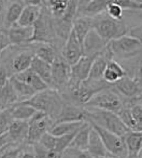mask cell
<instances>
[{"mask_svg":"<svg viewBox=\"0 0 142 158\" xmlns=\"http://www.w3.org/2000/svg\"><path fill=\"white\" fill-rule=\"evenodd\" d=\"M23 103L31 106L37 112L44 113L53 121L56 120L63 105V99L59 95L58 91L51 88L36 93L30 99L24 101Z\"/></svg>","mask_w":142,"mask_h":158,"instance_id":"6da1fadb","label":"cell"},{"mask_svg":"<svg viewBox=\"0 0 142 158\" xmlns=\"http://www.w3.org/2000/svg\"><path fill=\"white\" fill-rule=\"evenodd\" d=\"M85 110L86 114H87L86 121L88 123H95L102 129L112 132L121 138H123L127 132L130 131L121 121V119L118 118L115 113L109 112V110H96V108H85Z\"/></svg>","mask_w":142,"mask_h":158,"instance_id":"7a4b0ae2","label":"cell"},{"mask_svg":"<svg viewBox=\"0 0 142 158\" xmlns=\"http://www.w3.org/2000/svg\"><path fill=\"white\" fill-rule=\"evenodd\" d=\"M93 29L107 44L127 34V27L124 23H122V21L112 20L106 13L93 18Z\"/></svg>","mask_w":142,"mask_h":158,"instance_id":"3957f363","label":"cell"},{"mask_svg":"<svg viewBox=\"0 0 142 158\" xmlns=\"http://www.w3.org/2000/svg\"><path fill=\"white\" fill-rule=\"evenodd\" d=\"M123 106L124 104L117 92L107 88L96 93L84 105V108H96V110H109V112L117 114L123 108Z\"/></svg>","mask_w":142,"mask_h":158,"instance_id":"277c9868","label":"cell"},{"mask_svg":"<svg viewBox=\"0 0 142 158\" xmlns=\"http://www.w3.org/2000/svg\"><path fill=\"white\" fill-rule=\"evenodd\" d=\"M88 123V121H87ZM95 131L98 133L105 145L106 149L109 152V154L113 158H128V153H127L126 146L123 138L116 135V134L109 132L107 130L102 129L99 126L95 125L93 123H88Z\"/></svg>","mask_w":142,"mask_h":158,"instance_id":"5b68a950","label":"cell"},{"mask_svg":"<svg viewBox=\"0 0 142 158\" xmlns=\"http://www.w3.org/2000/svg\"><path fill=\"white\" fill-rule=\"evenodd\" d=\"M33 37L31 42L37 41L38 44H48L54 39L55 36V29H54V23L52 22L51 14L45 8L43 9L42 6L41 13H40L39 19L33 25Z\"/></svg>","mask_w":142,"mask_h":158,"instance_id":"8992f818","label":"cell"},{"mask_svg":"<svg viewBox=\"0 0 142 158\" xmlns=\"http://www.w3.org/2000/svg\"><path fill=\"white\" fill-rule=\"evenodd\" d=\"M53 125L54 121L48 115L42 112H37L28 121V134L26 142L30 145L38 143L44 133L50 131Z\"/></svg>","mask_w":142,"mask_h":158,"instance_id":"52a82bcc","label":"cell"},{"mask_svg":"<svg viewBox=\"0 0 142 158\" xmlns=\"http://www.w3.org/2000/svg\"><path fill=\"white\" fill-rule=\"evenodd\" d=\"M110 49L114 55L121 59H126L136 55L142 48V42L129 35H125L109 42Z\"/></svg>","mask_w":142,"mask_h":158,"instance_id":"ba28073f","label":"cell"},{"mask_svg":"<svg viewBox=\"0 0 142 158\" xmlns=\"http://www.w3.org/2000/svg\"><path fill=\"white\" fill-rule=\"evenodd\" d=\"M98 54L83 55L75 65L70 67V82L69 86H75L87 80L92 68L93 62ZM68 86V87H69Z\"/></svg>","mask_w":142,"mask_h":158,"instance_id":"9c48e42d","label":"cell"},{"mask_svg":"<svg viewBox=\"0 0 142 158\" xmlns=\"http://www.w3.org/2000/svg\"><path fill=\"white\" fill-rule=\"evenodd\" d=\"M70 67L61 56H58L52 64V84L55 90L68 88L70 82Z\"/></svg>","mask_w":142,"mask_h":158,"instance_id":"30bf717a","label":"cell"},{"mask_svg":"<svg viewBox=\"0 0 142 158\" xmlns=\"http://www.w3.org/2000/svg\"><path fill=\"white\" fill-rule=\"evenodd\" d=\"M84 55L83 46L79 41L77 36L75 35L73 31L71 29L69 36L66 39L65 46L63 48V52H61V57L66 61V63L69 66H72L81 59Z\"/></svg>","mask_w":142,"mask_h":158,"instance_id":"8fae6325","label":"cell"},{"mask_svg":"<svg viewBox=\"0 0 142 158\" xmlns=\"http://www.w3.org/2000/svg\"><path fill=\"white\" fill-rule=\"evenodd\" d=\"M112 59H113V53H112L109 44H108L107 46L105 47V49H103L101 52L98 53L96 59L93 62V65H92V68H90V75H88L87 81H90V82L102 81L103 72H105L109 61Z\"/></svg>","mask_w":142,"mask_h":158,"instance_id":"7c38bea8","label":"cell"},{"mask_svg":"<svg viewBox=\"0 0 142 158\" xmlns=\"http://www.w3.org/2000/svg\"><path fill=\"white\" fill-rule=\"evenodd\" d=\"M87 114L85 108H81L79 106H75L73 104L63 103V108L59 113L58 117L54 123H75V121H86Z\"/></svg>","mask_w":142,"mask_h":158,"instance_id":"4fadbf2b","label":"cell"},{"mask_svg":"<svg viewBox=\"0 0 142 158\" xmlns=\"http://www.w3.org/2000/svg\"><path fill=\"white\" fill-rule=\"evenodd\" d=\"M7 36L10 44L15 46V44H29V42H31L33 37V27L18 26L17 24H15L10 28H8Z\"/></svg>","mask_w":142,"mask_h":158,"instance_id":"5bb4252c","label":"cell"},{"mask_svg":"<svg viewBox=\"0 0 142 158\" xmlns=\"http://www.w3.org/2000/svg\"><path fill=\"white\" fill-rule=\"evenodd\" d=\"M24 2H25V7L23 9L22 14H21L16 24L18 26H23V27H33L35 23L39 19L40 13H41L42 3L41 5H31L28 1H24Z\"/></svg>","mask_w":142,"mask_h":158,"instance_id":"9a60e30c","label":"cell"},{"mask_svg":"<svg viewBox=\"0 0 142 158\" xmlns=\"http://www.w3.org/2000/svg\"><path fill=\"white\" fill-rule=\"evenodd\" d=\"M109 44V42H108ZM107 42L94 31H90V33L86 35V37L83 40V51L84 55H95L98 54L99 52L105 49V47L107 46Z\"/></svg>","mask_w":142,"mask_h":158,"instance_id":"2e32d148","label":"cell"},{"mask_svg":"<svg viewBox=\"0 0 142 158\" xmlns=\"http://www.w3.org/2000/svg\"><path fill=\"white\" fill-rule=\"evenodd\" d=\"M13 76L15 77L17 80L28 85L36 93L41 92V91H44V90H46V89H48V85H46L37 74H35L30 68H28V69L24 70V72H22V73L13 75Z\"/></svg>","mask_w":142,"mask_h":158,"instance_id":"e0dca14e","label":"cell"},{"mask_svg":"<svg viewBox=\"0 0 142 158\" xmlns=\"http://www.w3.org/2000/svg\"><path fill=\"white\" fill-rule=\"evenodd\" d=\"M126 76V72L117 61L110 60L102 75V80L109 86H114L118 80Z\"/></svg>","mask_w":142,"mask_h":158,"instance_id":"ac0fdd59","label":"cell"},{"mask_svg":"<svg viewBox=\"0 0 142 158\" xmlns=\"http://www.w3.org/2000/svg\"><path fill=\"white\" fill-rule=\"evenodd\" d=\"M114 88L122 93L124 97L127 98H136L138 97V93L142 90V85L136 80L135 78H130V77L125 76L121 80H118L115 85Z\"/></svg>","mask_w":142,"mask_h":158,"instance_id":"d6986e66","label":"cell"},{"mask_svg":"<svg viewBox=\"0 0 142 158\" xmlns=\"http://www.w3.org/2000/svg\"><path fill=\"white\" fill-rule=\"evenodd\" d=\"M92 127V126H90ZM87 152L94 158H113L109 154V152L106 149L100 136L98 135L94 129H90V140H88Z\"/></svg>","mask_w":142,"mask_h":158,"instance_id":"ffe728a7","label":"cell"},{"mask_svg":"<svg viewBox=\"0 0 142 158\" xmlns=\"http://www.w3.org/2000/svg\"><path fill=\"white\" fill-rule=\"evenodd\" d=\"M123 140L128 153V158H137L142 149V132L128 131L123 136Z\"/></svg>","mask_w":142,"mask_h":158,"instance_id":"44dd1931","label":"cell"},{"mask_svg":"<svg viewBox=\"0 0 142 158\" xmlns=\"http://www.w3.org/2000/svg\"><path fill=\"white\" fill-rule=\"evenodd\" d=\"M30 69L35 74H37L40 78L48 85V87H53L52 84V65L42 60L38 59L37 56H33L31 61Z\"/></svg>","mask_w":142,"mask_h":158,"instance_id":"7402d4cb","label":"cell"},{"mask_svg":"<svg viewBox=\"0 0 142 158\" xmlns=\"http://www.w3.org/2000/svg\"><path fill=\"white\" fill-rule=\"evenodd\" d=\"M8 133L12 143H22L26 141L28 134V121L12 120L8 128Z\"/></svg>","mask_w":142,"mask_h":158,"instance_id":"603a6c76","label":"cell"},{"mask_svg":"<svg viewBox=\"0 0 142 158\" xmlns=\"http://www.w3.org/2000/svg\"><path fill=\"white\" fill-rule=\"evenodd\" d=\"M24 7V1H12L10 2V5H8L7 9H6L5 19H3V25L6 28H10L17 23Z\"/></svg>","mask_w":142,"mask_h":158,"instance_id":"cb8c5ba5","label":"cell"},{"mask_svg":"<svg viewBox=\"0 0 142 158\" xmlns=\"http://www.w3.org/2000/svg\"><path fill=\"white\" fill-rule=\"evenodd\" d=\"M90 129H92V127H90V123L86 121V123L78 130L75 138H73L72 142L70 143L69 147H71V148L75 149V151H78V152L87 151Z\"/></svg>","mask_w":142,"mask_h":158,"instance_id":"d4e9b609","label":"cell"},{"mask_svg":"<svg viewBox=\"0 0 142 158\" xmlns=\"http://www.w3.org/2000/svg\"><path fill=\"white\" fill-rule=\"evenodd\" d=\"M109 1L110 0H90V1H86V5H84L82 9L78 8V12L82 11L83 16H86V18H96V16L105 13Z\"/></svg>","mask_w":142,"mask_h":158,"instance_id":"484cf974","label":"cell"},{"mask_svg":"<svg viewBox=\"0 0 142 158\" xmlns=\"http://www.w3.org/2000/svg\"><path fill=\"white\" fill-rule=\"evenodd\" d=\"M33 56H35L33 52L28 50H25L17 53L11 61V67L13 69V72L15 74H18V73H22L24 70L30 68L31 61H33Z\"/></svg>","mask_w":142,"mask_h":158,"instance_id":"4316f807","label":"cell"},{"mask_svg":"<svg viewBox=\"0 0 142 158\" xmlns=\"http://www.w3.org/2000/svg\"><path fill=\"white\" fill-rule=\"evenodd\" d=\"M10 108L12 120H21V121H29L30 118L37 113L35 108L31 106L26 105L23 102H17L13 104Z\"/></svg>","mask_w":142,"mask_h":158,"instance_id":"83f0119b","label":"cell"},{"mask_svg":"<svg viewBox=\"0 0 142 158\" xmlns=\"http://www.w3.org/2000/svg\"><path fill=\"white\" fill-rule=\"evenodd\" d=\"M9 84H10V86H11L12 90L15 93L17 102L27 101V100L30 99L33 95L36 94V92L28 86V85L17 80L14 76H11V78L9 79Z\"/></svg>","mask_w":142,"mask_h":158,"instance_id":"f1b7e54d","label":"cell"},{"mask_svg":"<svg viewBox=\"0 0 142 158\" xmlns=\"http://www.w3.org/2000/svg\"><path fill=\"white\" fill-rule=\"evenodd\" d=\"M93 29V19L86 16H80L75 20L72 24V31L79 41L83 44L84 38ZM83 46V44H82Z\"/></svg>","mask_w":142,"mask_h":158,"instance_id":"f546056e","label":"cell"},{"mask_svg":"<svg viewBox=\"0 0 142 158\" xmlns=\"http://www.w3.org/2000/svg\"><path fill=\"white\" fill-rule=\"evenodd\" d=\"M86 121H75V123H54L48 133L54 136H63L78 131Z\"/></svg>","mask_w":142,"mask_h":158,"instance_id":"4dcf8cb0","label":"cell"},{"mask_svg":"<svg viewBox=\"0 0 142 158\" xmlns=\"http://www.w3.org/2000/svg\"><path fill=\"white\" fill-rule=\"evenodd\" d=\"M43 3H45V8L50 12L51 16L57 21L60 20L65 15L69 1L67 0H50V1H43Z\"/></svg>","mask_w":142,"mask_h":158,"instance_id":"1f68e13d","label":"cell"},{"mask_svg":"<svg viewBox=\"0 0 142 158\" xmlns=\"http://www.w3.org/2000/svg\"><path fill=\"white\" fill-rule=\"evenodd\" d=\"M35 56H37L38 59L42 60V61L46 62V63L52 65L54 63L55 60L58 57L56 50L54 49V47L50 44H38V48L35 51Z\"/></svg>","mask_w":142,"mask_h":158,"instance_id":"d6a6232c","label":"cell"},{"mask_svg":"<svg viewBox=\"0 0 142 158\" xmlns=\"http://www.w3.org/2000/svg\"><path fill=\"white\" fill-rule=\"evenodd\" d=\"M116 115L121 119V121L128 128V130H130V131H137L136 130L135 120H133L132 114H131V110L129 106H123V108Z\"/></svg>","mask_w":142,"mask_h":158,"instance_id":"836d02e7","label":"cell"},{"mask_svg":"<svg viewBox=\"0 0 142 158\" xmlns=\"http://www.w3.org/2000/svg\"><path fill=\"white\" fill-rule=\"evenodd\" d=\"M123 11H124V10L115 2V0H110L105 13L107 14L109 18H111L112 20L121 21L123 18Z\"/></svg>","mask_w":142,"mask_h":158,"instance_id":"e575fe53","label":"cell"},{"mask_svg":"<svg viewBox=\"0 0 142 158\" xmlns=\"http://www.w3.org/2000/svg\"><path fill=\"white\" fill-rule=\"evenodd\" d=\"M0 149H2V153L0 154V158H21L23 154L20 147H14L11 145H7Z\"/></svg>","mask_w":142,"mask_h":158,"instance_id":"d590c367","label":"cell"},{"mask_svg":"<svg viewBox=\"0 0 142 158\" xmlns=\"http://www.w3.org/2000/svg\"><path fill=\"white\" fill-rule=\"evenodd\" d=\"M129 107H130L131 114H132L133 120L136 123V130L142 132V107L137 104H133Z\"/></svg>","mask_w":142,"mask_h":158,"instance_id":"8d00e7d4","label":"cell"},{"mask_svg":"<svg viewBox=\"0 0 142 158\" xmlns=\"http://www.w3.org/2000/svg\"><path fill=\"white\" fill-rule=\"evenodd\" d=\"M115 2L123 10H142L141 1H135V0H115Z\"/></svg>","mask_w":142,"mask_h":158,"instance_id":"74e56055","label":"cell"},{"mask_svg":"<svg viewBox=\"0 0 142 158\" xmlns=\"http://www.w3.org/2000/svg\"><path fill=\"white\" fill-rule=\"evenodd\" d=\"M10 46L9 39H8L7 31H3L2 29H0V55L6 49H8V47Z\"/></svg>","mask_w":142,"mask_h":158,"instance_id":"f35d334b","label":"cell"},{"mask_svg":"<svg viewBox=\"0 0 142 158\" xmlns=\"http://www.w3.org/2000/svg\"><path fill=\"white\" fill-rule=\"evenodd\" d=\"M128 35L131 36V37H133V38H136V39H138L139 41L142 42V23L138 25V26L131 28L130 31H129Z\"/></svg>","mask_w":142,"mask_h":158,"instance_id":"ab89813d","label":"cell"},{"mask_svg":"<svg viewBox=\"0 0 142 158\" xmlns=\"http://www.w3.org/2000/svg\"><path fill=\"white\" fill-rule=\"evenodd\" d=\"M75 158H94V157H93L87 151H83V152H78Z\"/></svg>","mask_w":142,"mask_h":158,"instance_id":"60d3db41","label":"cell"},{"mask_svg":"<svg viewBox=\"0 0 142 158\" xmlns=\"http://www.w3.org/2000/svg\"><path fill=\"white\" fill-rule=\"evenodd\" d=\"M135 79L137 80L138 82H139V84H141V85H142V65L140 66L139 69H138L137 75H136Z\"/></svg>","mask_w":142,"mask_h":158,"instance_id":"b9f144b4","label":"cell"},{"mask_svg":"<svg viewBox=\"0 0 142 158\" xmlns=\"http://www.w3.org/2000/svg\"><path fill=\"white\" fill-rule=\"evenodd\" d=\"M133 102H135V104H137V105H139L142 107V94L133 98Z\"/></svg>","mask_w":142,"mask_h":158,"instance_id":"7bdbcfd3","label":"cell"},{"mask_svg":"<svg viewBox=\"0 0 142 158\" xmlns=\"http://www.w3.org/2000/svg\"><path fill=\"white\" fill-rule=\"evenodd\" d=\"M21 158H35V155L33 153H30V152H24L21 156Z\"/></svg>","mask_w":142,"mask_h":158,"instance_id":"ee69618b","label":"cell"},{"mask_svg":"<svg viewBox=\"0 0 142 158\" xmlns=\"http://www.w3.org/2000/svg\"><path fill=\"white\" fill-rule=\"evenodd\" d=\"M6 1H3V0H0V15L2 14V12L5 11L6 9Z\"/></svg>","mask_w":142,"mask_h":158,"instance_id":"f6af8a7d","label":"cell"},{"mask_svg":"<svg viewBox=\"0 0 142 158\" xmlns=\"http://www.w3.org/2000/svg\"><path fill=\"white\" fill-rule=\"evenodd\" d=\"M137 158H142V149H141V152H140V153H139V154H138Z\"/></svg>","mask_w":142,"mask_h":158,"instance_id":"bcb514c9","label":"cell"}]
</instances>
